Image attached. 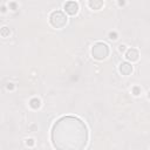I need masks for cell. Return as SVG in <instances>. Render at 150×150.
<instances>
[{"label": "cell", "instance_id": "1", "mask_svg": "<svg viewBox=\"0 0 150 150\" xmlns=\"http://www.w3.org/2000/svg\"><path fill=\"white\" fill-rule=\"evenodd\" d=\"M91 54L94 56V59L96 60H103L108 56L109 54V48L105 43L103 42H97L94 45L93 49H91Z\"/></svg>", "mask_w": 150, "mask_h": 150}, {"label": "cell", "instance_id": "2", "mask_svg": "<svg viewBox=\"0 0 150 150\" xmlns=\"http://www.w3.org/2000/svg\"><path fill=\"white\" fill-rule=\"evenodd\" d=\"M50 23L52 26H54L55 28H62L66 23H67V18L66 15L61 12V11H55L50 14Z\"/></svg>", "mask_w": 150, "mask_h": 150}, {"label": "cell", "instance_id": "3", "mask_svg": "<svg viewBox=\"0 0 150 150\" xmlns=\"http://www.w3.org/2000/svg\"><path fill=\"white\" fill-rule=\"evenodd\" d=\"M64 11L69 14V15H75L79 11V5L75 1H68L64 5Z\"/></svg>", "mask_w": 150, "mask_h": 150}, {"label": "cell", "instance_id": "4", "mask_svg": "<svg viewBox=\"0 0 150 150\" xmlns=\"http://www.w3.org/2000/svg\"><path fill=\"white\" fill-rule=\"evenodd\" d=\"M138 56H139V54H138V52H137L135 48H130V49H128V52L125 53V57H127L129 61H131V62L137 61V60H138Z\"/></svg>", "mask_w": 150, "mask_h": 150}, {"label": "cell", "instance_id": "5", "mask_svg": "<svg viewBox=\"0 0 150 150\" xmlns=\"http://www.w3.org/2000/svg\"><path fill=\"white\" fill-rule=\"evenodd\" d=\"M120 71H121L123 75H129V74H131V71H132V67H131V64L128 63V62H122V63L120 64Z\"/></svg>", "mask_w": 150, "mask_h": 150}, {"label": "cell", "instance_id": "6", "mask_svg": "<svg viewBox=\"0 0 150 150\" xmlns=\"http://www.w3.org/2000/svg\"><path fill=\"white\" fill-rule=\"evenodd\" d=\"M103 6V0H89V7L91 9H100Z\"/></svg>", "mask_w": 150, "mask_h": 150}, {"label": "cell", "instance_id": "7", "mask_svg": "<svg viewBox=\"0 0 150 150\" xmlns=\"http://www.w3.org/2000/svg\"><path fill=\"white\" fill-rule=\"evenodd\" d=\"M29 105H30L33 109H38V108H40L41 102H40L39 98H32V100L29 101Z\"/></svg>", "mask_w": 150, "mask_h": 150}, {"label": "cell", "instance_id": "8", "mask_svg": "<svg viewBox=\"0 0 150 150\" xmlns=\"http://www.w3.org/2000/svg\"><path fill=\"white\" fill-rule=\"evenodd\" d=\"M9 34H11V30H9L8 27H2L0 29V35L2 38H7V36H9Z\"/></svg>", "mask_w": 150, "mask_h": 150}, {"label": "cell", "instance_id": "9", "mask_svg": "<svg viewBox=\"0 0 150 150\" xmlns=\"http://www.w3.org/2000/svg\"><path fill=\"white\" fill-rule=\"evenodd\" d=\"M132 93H134V95H139L141 90H139L138 87H134V88H132Z\"/></svg>", "mask_w": 150, "mask_h": 150}, {"label": "cell", "instance_id": "10", "mask_svg": "<svg viewBox=\"0 0 150 150\" xmlns=\"http://www.w3.org/2000/svg\"><path fill=\"white\" fill-rule=\"evenodd\" d=\"M109 39H111V40H115V39H117V34L114 32H111V33H109Z\"/></svg>", "mask_w": 150, "mask_h": 150}, {"label": "cell", "instance_id": "11", "mask_svg": "<svg viewBox=\"0 0 150 150\" xmlns=\"http://www.w3.org/2000/svg\"><path fill=\"white\" fill-rule=\"evenodd\" d=\"M26 144H27V145H29V146H32V145L34 144V142H33V139H30V138H29V139H27V141H26Z\"/></svg>", "mask_w": 150, "mask_h": 150}, {"label": "cell", "instance_id": "12", "mask_svg": "<svg viewBox=\"0 0 150 150\" xmlns=\"http://www.w3.org/2000/svg\"><path fill=\"white\" fill-rule=\"evenodd\" d=\"M9 6H11V8H13V9H15V8H16V5H15L14 2H12V4L9 5Z\"/></svg>", "mask_w": 150, "mask_h": 150}, {"label": "cell", "instance_id": "13", "mask_svg": "<svg viewBox=\"0 0 150 150\" xmlns=\"http://www.w3.org/2000/svg\"><path fill=\"white\" fill-rule=\"evenodd\" d=\"M124 49H125V46H124V45H121V46H120V50H121V52H123Z\"/></svg>", "mask_w": 150, "mask_h": 150}, {"label": "cell", "instance_id": "14", "mask_svg": "<svg viewBox=\"0 0 150 150\" xmlns=\"http://www.w3.org/2000/svg\"><path fill=\"white\" fill-rule=\"evenodd\" d=\"M7 88H8V89H13V84H12V83H8Z\"/></svg>", "mask_w": 150, "mask_h": 150}, {"label": "cell", "instance_id": "15", "mask_svg": "<svg viewBox=\"0 0 150 150\" xmlns=\"http://www.w3.org/2000/svg\"><path fill=\"white\" fill-rule=\"evenodd\" d=\"M118 4H120V5H121V6H123V5H124V1H123V0H122V1H120V2H118Z\"/></svg>", "mask_w": 150, "mask_h": 150}]
</instances>
